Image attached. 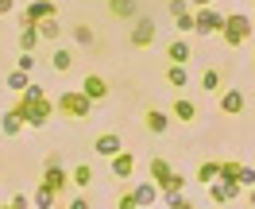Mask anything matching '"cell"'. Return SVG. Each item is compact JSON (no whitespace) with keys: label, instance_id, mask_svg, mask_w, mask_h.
<instances>
[{"label":"cell","instance_id":"cell-20","mask_svg":"<svg viewBox=\"0 0 255 209\" xmlns=\"http://www.w3.org/2000/svg\"><path fill=\"white\" fill-rule=\"evenodd\" d=\"M174 116L186 120V124H193V120H197V105H193L190 97H174Z\"/></svg>","mask_w":255,"mask_h":209},{"label":"cell","instance_id":"cell-5","mask_svg":"<svg viewBox=\"0 0 255 209\" xmlns=\"http://www.w3.org/2000/svg\"><path fill=\"white\" fill-rule=\"evenodd\" d=\"M43 186H47V190H54V194L70 190V171L62 167V159H58V155H47V159H43Z\"/></svg>","mask_w":255,"mask_h":209},{"label":"cell","instance_id":"cell-41","mask_svg":"<svg viewBox=\"0 0 255 209\" xmlns=\"http://www.w3.org/2000/svg\"><path fill=\"white\" fill-rule=\"evenodd\" d=\"M12 8H16V4H12V0H0V16H8V12H12Z\"/></svg>","mask_w":255,"mask_h":209},{"label":"cell","instance_id":"cell-28","mask_svg":"<svg viewBox=\"0 0 255 209\" xmlns=\"http://www.w3.org/2000/svg\"><path fill=\"white\" fill-rule=\"evenodd\" d=\"M54 206H58V194L47 190V186L39 182V190H35V209H54Z\"/></svg>","mask_w":255,"mask_h":209},{"label":"cell","instance_id":"cell-38","mask_svg":"<svg viewBox=\"0 0 255 209\" xmlns=\"http://www.w3.org/2000/svg\"><path fill=\"white\" fill-rule=\"evenodd\" d=\"M166 209H193V202L182 194V198H170V202H166Z\"/></svg>","mask_w":255,"mask_h":209},{"label":"cell","instance_id":"cell-12","mask_svg":"<svg viewBox=\"0 0 255 209\" xmlns=\"http://www.w3.org/2000/svg\"><path fill=\"white\" fill-rule=\"evenodd\" d=\"M193 58V47L186 43V39H174V43H166V62H174V66H190Z\"/></svg>","mask_w":255,"mask_h":209},{"label":"cell","instance_id":"cell-18","mask_svg":"<svg viewBox=\"0 0 255 209\" xmlns=\"http://www.w3.org/2000/svg\"><path fill=\"white\" fill-rule=\"evenodd\" d=\"M39 39H47V43H58V39H62V23H58V16L39 19Z\"/></svg>","mask_w":255,"mask_h":209},{"label":"cell","instance_id":"cell-8","mask_svg":"<svg viewBox=\"0 0 255 209\" xmlns=\"http://www.w3.org/2000/svg\"><path fill=\"white\" fill-rule=\"evenodd\" d=\"M240 194H244V186H240V182H224V178H213V182H209V198H213L217 206L236 202Z\"/></svg>","mask_w":255,"mask_h":209},{"label":"cell","instance_id":"cell-39","mask_svg":"<svg viewBox=\"0 0 255 209\" xmlns=\"http://www.w3.org/2000/svg\"><path fill=\"white\" fill-rule=\"evenodd\" d=\"M66 209H93V206H89V198H81V194H78V198L66 202Z\"/></svg>","mask_w":255,"mask_h":209},{"label":"cell","instance_id":"cell-15","mask_svg":"<svg viewBox=\"0 0 255 209\" xmlns=\"http://www.w3.org/2000/svg\"><path fill=\"white\" fill-rule=\"evenodd\" d=\"M23 128H27V124H23V116H19L16 109H8V113H0V132H4V136H19Z\"/></svg>","mask_w":255,"mask_h":209},{"label":"cell","instance_id":"cell-23","mask_svg":"<svg viewBox=\"0 0 255 209\" xmlns=\"http://www.w3.org/2000/svg\"><path fill=\"white\" fill-rule=\"evenodd\" d=\"M131 194H135V202H139V206H155L159 186H155V182H139V186H131Z\"/></svg>","mask_w":255,"mask_h":209},{"label":"cell","instance_id":"cell-2","mask_svg":"<svg viewBox=\"0 0 255 209\" xmlns=\"http://www.w3.org/2000/svg\"><path fill=\"white\" fill-rule=\"evenodd\" d=\"M12 109L23 116V124H27V128H43V124L50 120V113H54V101H50V97H39V101H31V97L19 93Z\"/></svg>","mask_w":255,"mask_h":209},{"label":"cell","instance_id":"cell-1","mask_svg":"<svg viewBox=\"0 0 255 209\" xmlns=\"http://www.w3.org/2000/svg\"><path fill=\"white\" fill-rule=\"evenodd\" d=\"M255 35V19L248 16V12H232V16H224V27H221V39H224V47H232L240 50L248 39Z\"/></svg>","mask_w":255,"mask_h":209},{"label":"cell","instance_id":"cell-19","mask_svg":"<svg viewBox=\"0 0 255 209\" xmlns=\"http://www.w3.org/2000/svg\"><path fill=\"white\" fill-rule=\"evenodd\" d=\"M147 171H151V182H155V186H162L166 178L174 175V167H170V163H166V159H159V155L151 159V167H147Z\"/></svg>","mask_w":255,"mask_h":209},{"label":"cell","instance_id":"cell-22","mask_svg":"<svg viewBox=\"0 0 255 209\" xmlns=\"http://www.w3.org/2000/svg\"><path fill=\"white\" fill-rule=\"evenodd\" d=\"M166 81H170V85H174V89H186V85H190V66H166Z\"/></svg>","mask_w":255,"mask_h":209},{"label":"cell","instance_id":"cell-32","mask_svg":"<svg viewBox=\"0 0 255 209\" xmlns=\"http://www.w3.org/2000/svg\"><path fill=\"white\" fill-rule=\"evenodd\" d=\"M74 43H81V47H89V43H93V27H85V23H78V27H74Z\"/></svg>","mask_w":255,"mask_h":209},{"label":"cell","instance_id":"cell-25","mask_svg":"<svg viewBox=\"0 0 255 209\" xmlns=\"http://www.w3.org/2000/svg\"><path fill=\"white\" fill-rule=\"evenodd\" d=\"M43 39H39V23H31V27H23V35H19V50H27V54H35V47H39Z\"/></svg>","mask_w":255,"mask_h":209},{"label":"cell","instance_id":"cell-9","mask_svg":"<svg viewBox=\"0 0 255 209\" xmlns=\"http://www.w3.org/2000/svg\"><path fill=\"white\" fill-rule=\"evenodd\" d=\"M217 105H221V113H224V116H240L244 109H248V97L240 93V89H221Z\"/></svg>","mask_w":255,"mask_h":209},{"label":"cell","instance_id":"cell-43","mask_svg":"<svg viewBox=\"0 0 255 209\" xmlns=\"http://www.w3.org/2000/svg\"><path fill=\"white\" fill-rule=\"evenodd\" d=\"M244 194H248V206L255 209V186H252V190H244Z\"/></svg>","mask_w":255,"mask_h":209},{"label":"cell","instance_id":"cell-30","mask_svg":"<svg viewBox=\"0 0 255 209\" xmlns=\"http://www.w3.org/2000/svg\"><path fill=\"white\" fill-rule=\"evenodd\" d=\"M240 167H244V163H236V159H221V171H217V178H224V182H236Z\"/></svg>","mask_w":255,"mask_h":209},{"label":"cell","instance_id":"cell-24","mask_svg":"<svg viewBox=\"0 0 255 209\" xmlns=\"http://www.w3.org/2000/svg\"><path fill=\"white\" fill-rule=\"evenodd\" d=\"M50 66H54L58 74H66V70H74V54H70L66 47H54L50 50Z\"/></svg>","mask_w":255,"mask_h":209},{"label":"cell","instance_id":"cell-16","mask_svg":"<svg viewBox=\"0 0 255 209\" xmlns=\"http://www.w3.org/2000/svg\"><path fill=\"white\" fill-rule=\"evenodd\" d=\"M109 12L116 19H135L139 16V4L135 0H109Z\"/></svg>","mask_w":255,"mask_h":209},{"label":"cell","instance_id":"cell-21","mask_svg":"<svg viewBox=\"0 0 255 209\" xmlns=\"http://www.w3.org/2000/svg\"><path fill=\"white\" fill-rule=\"evenodd\" d=\"M143 120H147V128L155 132V136H162V132L170 128V116L162 113V109H147V116H143Z\"/></svg>","mask_w":255,"mask_h":209},{"label":"cell","instance_id":"cell-3","mask_svg":"<svg viewBox=\"0 0 255 209\" xmlns=\"http://www.w3.org/2000/svg\"><path fill=\"white\" fill-rule=\"evenodd\" d=\"M54 113L70 116V120H85V116L93 113V101L81 93V89H70V93H62L58 101H54Z\"/></svg>","mask_w":255,"mask_h":209},{"label":"cell","instance_id":"cell-26","mask_svg":"<svg viewBox=\"0 0 255 209\" xmlns=\"http://www.w3.org/2000/svg\"><path fill=\"white\" fill-rule=\"evenodd\" d=\"M217 171H221V159H205L201 163V167H197V182H201V186H209V182H213V178H217Z\"/></svg>","mask_w":255,"mask_h":209},{"label":"cell","instance_id":"cell-27","mask_svg":"<svg viewBox=\"0 0 255 209\" xmlns=\"http://www.w3.org/2000/svg\"><path fill=\"white\" fill-rule=\"evenodd\" d=\"M221 85H224V74L217 70V66H209L205 74H201V89H209V93H217Z\"/></svg>","mask_w":255,"mask_h":209},{"label":"cell","instance_id":"cell-31","mask_svg":"<svg viewBox=\"0 0 255 209\" xmlns=\"http://www.w3.org/2000/svg\"><path fill=\"white\" fill-rule=\"evenodd\" d=\"M236 182L244 186V190H252V186H255V167H248V163H244V167H240V175H236Z\"/></svg>","mask_w":255,"mask_h":209},{"label":"cell","instance_id":"cell-4","mask_svg":"<svg viewBox=\"0 0 255 209\" xmlns=\"http://www.w3.org/2000/svg\"><path fill=\"white\" fill-rule=\"evenodd\" d=\"M221 27H224V12L217 4L193 8V35H221Z\"/></svg>","mask_w":255,"mask_h":209},{"label":"cell","instance_id":"cell-40","mask_svg":"<svg viewBox=\"0 0 255 209\" xmlns=\"http://www.w3.org/2000/svg\"><path fill=\"white\" fill-rule=\"evenodd\" d=\"M182 12H190V4L186 0H170V16H182Z\"/></svg>","mask_w":255,"mask_h":209},{"label":"cell","instance_id":"cell-11","mask_svg":"<svg viewBox=\"0 0 255 209\" xmlns=\"http://www.w3.org/2000/svg\"><path fill=\"white\" fill-rule=\"evenodd\" d=\"M81 93L89 97L93 105H101V101L109 97V81H105V78H97V74H85V81H81Z\"/></svg>","mask_w":255,"mask_h":209},{"label":"cell","instance_id":"cell-37","mask_svg":"<svg viewBox=\"0 0 255 209\" xmlns=\"http://www.w3.org/2000/svg\"><path fill=\"white\" fill-rule=\"evenodd\" d=\"M116 209H139L135 194H131V190H124V194H120V202H116Z\"/></svg>","mask_w":255,"mask_h":209},{"label":"cell","instance_id":"cell-35","mask_svg":"<svg viewBox=\"0 0 255 209\" xmlns=\"http://www.w3.org/2000/svg\"><path fill=\"white\" fill-rule=\"evenodd\" d=\"M16 70H23V74H31V70H35V54H27V50H19V62H16Z\"/></svg>","mask_w":255,"mask_h":209},{"label":"cell","instance_id":"cell-36","mask_svg":"<svg viewBox=\"0 0 255 209\" xmlns=\"http://www.w3.org/2000/svg\"><path fill=\"white\" fill-rule=\"evenodd\" d=\"M19 97V93H16ZM23 97H31V101H39V97H47V89L39 85V81H27V89H23Z\"/></svg>","mask_w":255,"mask_h":209},{"label":"cell","instance_id":"cell-34","mask_svg":"<svg viewBox=\"0 0 255 209\" xmlns=\"http://www.w3.org/2000/svg\"><path fill=\"white\" fill-rule=\"evenodd\" d=\"M0 209H31V202H27V194H16V198H8Z\"/></svg>","mask_w":255,"mask_h":209},{"label":"cell","instance_id":"cell-10","mask_svg":"<svg viewBox=\"0 0 255 209\" xmlns=\"http://www.w3.org/2000/svg\"><path fill=\"white\" fill-rule=\"evenodd\" d=\"M120 151H124V144H120L116 132H105V136L93 140V155H101V159H112V155H120Z\"/></svg>","mask_w":255,"mask_h":209},{"label":"cell","instance_id":"cell-29","mask_svg":"<svg viewBox=\"0 0 255 209\" xmlns=\"http://www.w3.org/2000/svg\"><path fill=\"white\" fill-rule=\"evenodd\" d=\"M27 81H31V74H23V70H12V74L4 78V85H8L12 93H23V89H27Z\"/></svg>","mask_w":255,"mask_h":209},{"label":"cell","instance_id":"cell-45","mask_svg":"<svg viewBox=\"0 0 255 209\" xmlns=\"http://www.w3.org/2000/svg\"><path fill=\"white\" fill-rule=\"evenodd\" d=\"M54 209H58V206H54Z\"/></svg>","mask_w":255,"mask_h":209},{"label":"cell","instance_id":"cell-13","mask_svg":"<svg viewBox=\"0 0 255 209\" xmlns=\"http://www.w3.org/2000/svg\"><path fill=\"white\" fill-rule=\"evenodd\" d=\"M182 194H186V175H178V171H174V175L159 186V198H162V202H170V198H182Z\"/></svg>","mask_w":255,"mask_h":209},{"label":"cell","instance_id":"cell-44","mask_svg":"<svg viewBox=\"0 0 255 209\" xmlns=\"http://www.w3.org/2000/svg\"><path fill=\"white\" fill-rule=\"evenodd\" d=\"M139 209H155V206H139Z\"/></svg>","mask_w":255,"mask_h":209},{"label":"cell","instance_id":"cell-33","mask_svg":"<svg viewBox=\"0 0 255 209\" xmlns=\"http://www.w3.org/2000/svg\"><path fill=\"white\" fill-rule=\"evenodd\" d=\"M174 23H178V31H182V35H193V12H182V16H174Z\"/></svg>","mask_w":255,"mask_h":209},{"label":"cell","instance_id":"cell-42","mask_svg":"<svg viewBox=\"0 0 255 209\" xmlns=\"http://www.w3.org/2000/svg\"><path fill=\"white\" fill-rule=\"evenodd\" d=\"M205 4H217V0H190V8H205Z\"/></svg>","mask_w":255,"mask_h":209},{"label":"cell","instance_id":"cell-6","mask_svg":"<svg viewBox=\"0 0 255 209\" xmlns=\"http://www.w3.org/2000/svg\"><path fill=\"white\" fill-rule=\"evenodd\" d=\"M50 16H58V4H54V0H35V4H27V8L19 12V23H23V27H31V23L50 19Z\"/></svg>","mask_w":255,"mask_h":209},{"label":"cell","instance_id":"cell-17","mask_svg":"<svg viewBox=\"0 0 255 209\" xmlns=\"http://www.w3.org/2000/svg\"><path fill=\"white\" fill-rule=\"evenodd\" d=\"M131 171H135V155H128V151L112 155V175L116 178H131Z\"/></svg>","mask_w":255,"mask_h":209},{"label":"cell","instance_id":"cell-14","mask_svg":"<svg viewBox=\"0 0 255 209\" xmlns=\"http://www.w3.org/2000/svg\"><path fill=\"white\" fill-rule=\"evenodd\" d=\"M70 186H74V190H89V186H93V163H78V167L70 171Z\"/></svg>","mask_w":255,"mask_h":209},{"label":"cell","instance_id":"cell-7","mask_svg":"<svg viewBox=\"0 0 255 209\" xmlns=\"http://www.w3.org/2000/svg\"><path fill=\"white\" fill-rule=\"evenodd\" d=\"M155 35H159L155 19H151V16H135V27H131V47L147 50L151 43H155Z\"/></svg>","mask_w":255,"mask_h":209}]
</instances>
